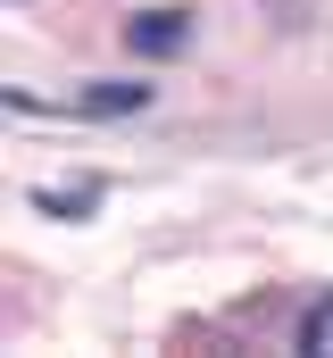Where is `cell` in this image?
Masks as SVG:
<instances>
[{"mask_svg": "<svg viewBox=\"0 0 333 358\" xmlns=\"http://www.w3.org/2000/svg\"><path fill=\"white\" fill-rule=\"evenodd\" d=\"M76 108H92V117H125V108H150V84H92Z\"/></svg>", "mask_w": 333, "mask_h": 358, "instance_id": "2", "label": "cell"}, {"mask_svg": "<svg viewBox=\"0 0 333 358\" xmlns=\"http://www.w3.org/2000/svg\"><path fill=\"white\" fill-rule=\"evenodd\" d=\"M300 350H309V358H333V292L300 308Z\"/></svg>", "mask_w": 333, "mask_h": 358, "instance_id": "3", "label": "cell"}, {"mask_svg": "<svg viewBox=\"0 0 333 358\" xmlns=\"http://www.w3.org/2000/svg\"><path fill=\"white\" fill-rule=\"evenodd\" d=\"M125 42H134V50H150V59L183 50V42H192V8H150V17H134V25H125Z\"/></svg>", "mask_w": 333, "mask_h": 358, "instance_id": "1", "label": "cell"}]
</instances>
